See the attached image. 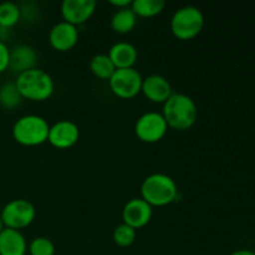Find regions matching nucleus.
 <instances>
[{
    "instance_id": "nucleus-26",
    "label": "nucleus",
    "mask_w": 255,
    "mask_h": 255,
    "mask_svg": "<svg viewBox=\"0 0 255 255\" xmlns=\"http://www.w3.org/2000/svg\"><path fill=\"white\" fill-rule=\"evenodd\" d=\"M229 255H255L254 252L249 251V249H238V251L233 252Z\"/></svg>"
},
{
    "instance_id": "nucleus-20",
    "label": "nucleus",
    "mask_w": 255,
    "mask_h": 255,
    "mask_svg": "<svg viewBox=\"0 0 255 255\" xmlns=\"http://www.w3.org/2000/svg\"><path fill=\"white\" fill-rule=\"evenodd\" d=\"M21 101L22 97L15 82H6L0 86V106L11 110L19 106Z\"/></svg>"
},
{
    "instance_id": "nucleus-16",
    "label": "nucleus",
    "mask_w": 255,
    "mask_h": 255,
    "mask_svg": "<svg viewBox=\"0 0 255 255\" xmlns=\"http://www.w3.org/2000/svg\"><path fill=\"white\" fill-rule=\"evenodd\" d=\"M109 57L114 62L116 69H129L136 64L138 52L132 44L127 41L116 42L109 51Z\"/></svg>"
},
{
    "instance_id": "nucleus-24",
    "label": "nucleus",
    "mask_w": 255,
    "mask_h": 255,
    "mask_svg": "<svg viewBox=\"0 0 255 255\" xmlns=\"http://www.w3.org/2000/svg\"><path fill=\"white\" fill-rule=\"evenodd\" d=\"M10 62V50L4 41L0 40V74L9 69Z\"/></svg>"
},
{
    "instance_id": "nucleus-23",
    "label": "nucleus",
    "mask_w": 255,
    "mask_h": 255,
    "mask_svg": "<svg viewBox=\"0 0 255 255\" xmlns=\"http://www.w3.org/2000/svg\"><path fill=\"white\" fill-rule=\"evenodd\" d=\"M27 252L30 255H56L54 243L46 237H37L32 239L27 247Z\"/></svg>"
},
{
    "instance_id": "nucleus-11",
    "label": "nucleus",
    "mask_w": 255,
    "mask_h": 255,
    "mask_svg": "<svg viewBox=\"0 0 255 255\" xmlns=\"http://www.w3.org/2000/svg\"><path fill=\"white\" fill-rule=\"evenodd\" d=\"M96 9L95 0H64L61 4V14L64 21L72 25L86 22Z\"/></svg>"
},
{
    "instance_id": "nucleus-15",
    "label": "nucleus",
    "mask_w": 255,
    "mask_h": 255,
    "mask_svg": "<svg viewBox=\"0 0 255 255\" xmlns=\"http://www.w3.org/2000/svg\"><path fill=\"white\" fill-rule=\"evenodd\" d=\"M27 243L20 231L4 228L0 233V255H26Z\"/></svg>"
},
{
    "instance_id": "nucleus-2",
    "label": "nucleus",
    "mask_w": 255,
    "mask_h": 255,
    "mask_svg": "<svg viewBox=\"0 0 255 255\" xmlns=\"http://www.w3.org/2000/svg\"><path fill=\"white\" fill-rule=\"evenodd\" d=\"M22 99L31 101H45L54 92V80L46 71L31 69L17 75L15 80Z\"/></svg>"
},
{
    "instance_id": "nucleus-19",
    "label": "nucleus",
    "mask_w": 255,
    "mask_h": 255,
    "mask_svg": "<svg viewBox=\"0 0 255 255\" xmlns=\"http://www.w3.org/2000/svg\"><path fill=\"white\" fill-rule=\"evenodd\" d=\"M166 6L164 0H133L131 4L132 11L136 16L152 17L163 11Z\"/></svg>"
},
{
    "instance_id": "nucleus-9",
    "label": "nucleus",
    "mask_w": 255,
    "mask_h": 255,
    "mask_svg": "<svg viewBox=\"0 0 255 255\" xmlns=\"http://www.w3.org/2000/svg\"><path fill=\"white\" fill-rule=\"evenodd\" d=\"M80 137V129L75 122L70 120H61L50 126L47 141L60 149L70 148L74 146Z\"/></svg>"
},
{
    "instance_id": "nucleus-22",
    "label": "nucleus",
    "mask_w": 255,
    "mask_h": 255,
    "mask_svg": "<svg viewBox=\"0 0 255 255\" xmlns=\"http://www.w3.org/2000/svg\"><path fill=\"white\" fill-rule=\"evenodd\" d=\"M134 239H136V229L127 224H120L114 231V242L122 248L131 246Z\"/></svg>"
},
{
    "instance_id": "nucleus-5",
    "label": "nucleus",
    "mask_w": 255,
    "mask_h": 255,
    "mask_svg": "<svg viewBox=\"0 0 255 255\" xmlns=\"http://www.w3.org/2000/svg\"><path fill=\"white\" fill-rule=\"evenodd\" d=\"M203 26V14L198 7L192 5L179 7L171 19L172 32L181 40L193 39L202 31Z\"/></svg>"
},
{
    "instance_id": "nucleus-3",
    "label": "nucleus",
    "mask_w": 255,
    "mask_h": 255,
    "mask_svg": "<svg viewBox=\"0 0 255 255\" xmlns=\"http://www.w3.org/2000/svg\"><path fill=\"white\" fill-rule=\"evenodd\" d=\"M178 188L173 178L163 173H153L142 182L141 196L151 207H163L176 199Z\"/></svg>"
},
{
    "instance_id": "nucleus-12",
    "label": "nucleus",
    "mask_w": 255,
    "mask_h": 255,
    "mask_svg": "<svg viewBox=\"0 0 255 255\" xmlns=\"http://www.w3.org/2000/svg\"><path fill=\"white\" fill-rule=\"evenodd\" d=\"M141 92L149 101L156 102V104H164L173 94L168 80L157 74L148 75L142 80Z\"/></svg>"
},
{
    "instance_id": "nucleus-18",
    "label": "nucleus",
    "mask_w": 255,
    "mask_h": 255,
    "mask_svg": "<svg viewBox=\"0 0 255 255\" xmlns=\"http://www.w3.org/2000/svg\"><path fill=\"white\" fill-rule=\"evenodd\" d=\"M90 69L95 76L102 80H110L117 70L107 54L95 55L90 62Z\"/></svg>"
},
{
    "instance_id": "nucleus-8",
    "label": "nucleus",
    "mask_w": 255,
    "mask_h": 255,
    "mask_svg": "<svg viewBox=\"0 0 255 255\" xmlns=\"http://www.w3.org/2000/svg\"><path fill=\"white\" fill-rule=\"evenodd\" d=\"M168 129L166 120L158 112H146L138 117L134 125V132L141 141L154 143L164 137Z\"/></svg>"
},
{
    "instance_id": "nucleus-25",
    "label": "nucleus",
    "mask_w": 255,
    "mask_h": 255,
    "mask_svg": "<svg viewBox=\"0 0 255 255\" xmlns=\"http://www.w3.org/2000/svg\"><path fill=\"white\" fill-rule=\"evenodd\" d=\"M112 5L117 6V9H124V7H128L132 4L131 0H111Z\"/></svg>"
},
{
    "instance_id": "nucleus-1",
    "label": "nucleus",
    "mask_w": 255,
    "mask_h": 255,
    "mask_svg": "<svg viewBox=\"0 0 255 255\" xmlns=\"http://www.w3.org/2000/svg\"><path fill=\"white\" fill-rule=\"evenodd\" d=\"M162 116L166 120L168 127L178 131L189 129L197 121L198 110L197 105L188 95L172 94L163 104Z\"/></svg>"
},
{
    "instance_id": "nucleus-10",
    "label": "nucleus",
    "mask_w": 255,
    "mask_h": 255,
    "mask_svg": "<svg viewBox=\"0 0 255 255\" xmlns=\"http://www.w3.org/2000/svg\"><path fill=\"white\" fill-rule=\"evenodd\" d=\"M152 218V207L142 198H132L125 204L122 211L124 223L132 227L133 229H139L147 226Z\"/></svg>"
},
{
    "instance_id": "nucleus-13",
    "label": "nucleus",
    "mask_w": 255,
    "mask_h": 255,
    "mask_svg": "<svg viewBox=\"0 0 255 255\" xmlns=\"http://www.w3.org/2000/svg\"><path fill=\"white\" fill-rule=\"evenodd\" d=\"M79 40V31L75 25L66 21H60L51 27L49 41L57 51H67L76 45Z\"/></svg>"
},
{
    "instance_id": "nucleus-21",
    "label": "nucleus",
    "mask_w": 255,
    "mask_h": 255,
    "mask_svg": "<svg viewBox=\"0 0 255 255\" xmlns=\"http://www.w3.org/2000/svg\"><path fill=\"white\" fill-rule=\"evenodd\" d=\"M21 16V10L15 2L5 1L0 4V26L4 29L14 26Z\"/></svg>"
},
{
    "instance_id": "nucleus-14",
    "label": "nucleus",
    "mask_w": 255,
    "mask_h": 255,
    "mask_svg": "<svg viewBox=\"0 0 255 255\" xmlns=\"http://www.w3.org/2000/svg\"><path fill=\"white\" fill-rule=\"evenodd\" d=\"M37 61V54L30 45H19L10 50L9 69L17 75L27 70L35 69Z\"/></svg>"
},
{
    "instance_id": "nucleus-17",
    "label": "nucleus",
    "mask_w": 255,
    "mask_h": 255,
    "mask_svg": "<svg viewBox=\"0 0 255 255\" xmlns=\"http://www.w3.org/2000/svg\"><path fill=\"white\" fill-rule=\"evenodd\" d=\"M137 16L131 7H124V9H117V11L111 17L112 29L120 34H126L129 32L136 26Z\"/></svg>"
},
{
    "instance_id": "nucleus-6",
    "label": "nucleus",
    "mask_w": 255,
    "mask_h": 255,
    "mask_svg": "<svg viewBox=\"0 0 255 255\" xmlns=\"http://www.w3.org/2000/svg\"><path fill=\"white\" fill-rule=\"evenodd\" d=\"M35 216H36L35 207L29 201L22 198L10 201L9 203L5 204L0 213L5 228L15 229V231L29 227L35 219Z\"/></svg>"
},
{
    "instance_id": "nucleus-4",
    "label": "nucleus",
    "mask_w": 255,
    "mask_h": 255,
    "mask_svg": "<svg viewBox=\"0 0 255 255\" xmlns=\"http://www.w3.org/2000/svg\"><path fill=\"white\" fill-rule=\"evenodd\" d=\"M50 125L37 115L21 116L12 126V137L22 146H39L47 141Z\"/></svg>"
},
{
    "instance_id": "nucleus-27",
    "label": "nucleus",
    "mask_w": 255,
    "mask_h": 255,
    "mask_svg": "<svg viewBox=\"0 0 255 255\" xmlns=\"http://www.w3.org/2000/svg\"><path fill=\"white\" fill-rule=\"evenodd\" d=\"M5 228V226H4V223H2V219H1V217H0V233H1L2 232V229Z\"/></svg>"
},
{
    "instance_id": "nucleus-7",
    "label": "nucleus",
    "mask_w": 255,
    "mask_h": 255,
    "mask_svg": "<svg viewBox=\"0 0 255 255\" xmlns=\"http://www.w3.org/2000/svg\"><path fill=\"white\" fill-rule=\"evenodd\" d=\"M142 80L138 71L134 67L129 69H117L109 80L110 89L121 99H132L141 92Z\"/></svg>"
}]
</instances>
